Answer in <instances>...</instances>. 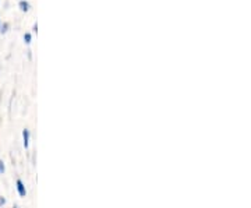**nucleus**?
<instances>
[{
	"label": "nucleus",
	"instance_id": "20e7f679",
	"mask_svg": "<svg viewBox=\"0 0 251 208\" xmlns=\"http://www.w3.org/2000/svg\"><path fill=\"white\" fill-rule=\"evenodd\" d=\"M10 24L9 23H3L1 26H0V34H6L7 31H9Z\"/></svg>",
	"mask_w": 251,
	"mask_h": 208
},
{
	"label": "nucleus",
	"instance_id": "0eeeda50",
	"mask_svg": "<svg viewBox=\"0 0 251 208\" xmlns=\"http://www.w3.org/2000/svg\"><path fill=\"white\" fill-rule=\"evenodd\" d=\"M6 204V199L4 197H0V207H3Z\"/></svg>",
	"mask_w": 251,
	"mask_h": 208
},
{
	"label": "nucleus",
	"instance_id": "6e6552de",
	"mask_svg": "<svg viewBox=\"0 0 251 208\" xmlns=\"http://www.w3.org/2000/svg\"><path fill=\"white\" fill-rule=\"evenodd\" d=\"M34 31H35V32H38V24H35V26H34Z\"/></svg>",
	"mask_w": 251,
	"mask_h": 208
},
{
	"label": "nucleus",
	"instance_id": "1a4fd4ad",
	"mask_svg": "<svg viewBox=\"0 0 251 208\" xmlns=\"http://www.w3.org/2000/svg\"><path fill=\"white\" fill-rule=\"evenodd\" d=\"M14 208H18V206H14Z\"/></svg>",
	"mask_w": 251,
	"mask_h": 208
},
{
	"label": "nucleus",
	"instance_id": "39448f33",
	"mask_svg": "<svg viewBox=\"0 0 251 208\" xmlns=\"http://www.w3.org/2000/svg\"><path fill=\"white\" fill-rule=\"evenodd\" d=\"M31 41H32V36H31V34H29V32H25V34H24V42H25L27 45H29V44H31Z\"/></svg>",
	"mask_w": 251,
	"mask_h": 208
},
{
	"label": "nucleus",
	"instance_id": "f257e3e1",
	"mask_svg": "<svg viewBox=\"0 0 251 208\" xmlns=\"http://www.w3.org/2000/svg\"><path fill=\"white\" fill-rule=\"evenodd\" d=\"M16 184H17L18 196H20V197H25V196H27V189H25V184H24V182L21 181V179H17Z\"/></svg>",
	"mask_w": 251,
	"mask_h": 208
},
{
	"label": "nucleus",
	"instance_id": "7ed1b4c3",
	"mask_svg": "<svg viewBox=\"0 0 251 208\" xmlns=\"http://www.w3.org/2000/svg\"><path fill=\"white\" fill-rule=\"evenodd\" d=\"M18 6H20V10H21L23 13H27V11H29V3H28L27 0H20Z\"/></svg>",
	"mask_w": 251,
	"mask_h": 208
},
{
	"label": "nucleus",
	"instance_id": "f03ea898",
	"mask_svg": "<svg viewBox=\"0 0 251 208\" xmlns=\"http://www.w3.org/2000/svg\"><path fill=\"white\" fill-rule=\"evenodd\" d=\"M23 144H24V148H25V150L29 147V130H28V129H24V130H23Z\"/></svg>",
	"mask_w": 251,
	"mask_h": 208
},
{
	"label": "nucleus",
	"instance_id": "423d86ee",
	"mask_svg": "<svg viewBox=\"0 0 251 208\" xmlns=\"http://www.w3.org/2000/svg\"><path fill=\"white\" fill-rule=\"evenodd\" d=\"M6 171V166H4V162L3 161H0V175H3Z\"/></svg>",
	"mask_w": 251,
	"mask_h": 208
},
{
	"label": "nucleus",
	"instance_id": "9d476101",
	"mask_svg": "<svg viewBox=\"0 0 251 208\" xmlns=\"http://www.w3.org/2000/svg\"><path fill=\"white\" fill-rule=\"evenodd\" d=\"M0 26H1V23H0Z\"/></svg>",
	"mask_w": 251,
	"mask_h": 208
}]
</instances>
